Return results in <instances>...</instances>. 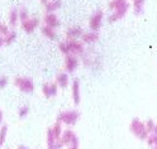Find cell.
Returning <instances> with one entry per match:
<instances>
[{
    "label": "cell",
    "mask_w": 157,
    "mask_h": 149,
    "mask_svg": "<svg viewBox=\"0 0 157 149\" xmlns=\"http://www.w3.org/2000/svg\"><path fill=\"white\" fill-rule=\"evenodd\" d=\"M63 133L62 124L56 121L47 130V149H62L65 145L61 140Z\"/></svg>",
    "instance_id": "obj_1"
},
{
    "label": "cell",
    "mask_w": 157,
    "mask_h": 149,
    "mask_svg": "<svg viewBox=\"0 0 157 149\" xmlns=\"http://www.w3.org/2000/svg\"><path fill=\"white\" fill-rule=\"evenodd\" d=\"M129 130L131 133L138 138L140 140H147L148 138V132H147V128H146V123H143L142 120H140L138 117H134L133 120L129 124Z\"/></svg>",
    "instance_id": "obj_2"
},
{
    "label": "cell",
    "mask_w": 157,
    "mask_h": 149,
    "mask_svg": "<svg viewBox=\"0 0 157 149\" xmlns=\"http://www.w3.org/2000/svg\"><path fill=\"white\" fill-rule=\"evenodd\" d=\"M78 120H80V113L75 110V109L61 111L57 115V121L61 123L62 125H67V126H74Z\"/></svg>",
    "instance_id": "obj_3"
},
{
    "label": "cell",
    "mask_w": 157,
    "mask_h": 149,
    "mask_svg": "<svg viewBox=\"0 0 157 149\" xmlns=\"http://www.w3.org/2000/svg\"><path fill=\"white\" fill-rule=\"evenodd\" d=\"M14 85L24 94H32L34 91V82L32 81V78H29V77H23V76L15 77Z\"/></svg>",
    "instance_id": "obj_4"
},
{
    "label": "cell",
    "mask_w": 157,
    "mask_h": 149,
    "mask_svg": "<svg viewBox=\"0 0 157 149\" xmlns=\"http://www.w3.org/2000/svg\"><path fill=\"white\" fill-rule=\"evenodd\" d=\"M68 52L74 56H82L85 53V44L80 39H66Z\"/></svg>",
    "instance_id": "obj_5"
},
{
    "label": "cell",
    "mask_w": 157,
    "mask_h": 149,
    "mask_svg": "<svg viewBox=\"0 0 157 149\" xmlns=\"http://www.w3.org/2000/svg\"><path fill=\"white\" fill-rule=\"evenodd\" d=\"M61 140H62L63 145L67 148L78 147V138L75 134V132L71 130V129H65L63 133H62V136H61Z\"/></svg>",
    "instance_id": "obj_6"
},
{
    "label": "cell",
    "mask_w": 157,
    "mask_h": 149,
    "mask_svg": "<svg viewBox=\"0 0 157 149\" xmlns=\"http://www.w3.org/2000/svg\"><path fill=\"white\" fill-rule=\"evenodd\" d=\"M103 19H104V13L101 10H96L89 19V28L93 32H99L103 25Z\"/></svg>",
    "instance_id": "obj_7"
},
{
    "label": "cell",
    "mask_w": 157,
    "mask_h": 149,
    "mask_svg": "<svg viewBox=\"0 0 157 149\" xmlns=\"http://www.w3.org/2000/svg\"><path fill=\"white\" fill-rule=\"evenodd\" d=\"M129 8H131L129 2H125L123 5H121L119 8H117L114 12H112V14L109 15V18H108V20H109L110 23H114L117 20H119V19H122L127 13H128Z\"/></svg>",
    "instance_id": "obj_8"
},
{
    "label": "cell",
    "mask_w": 157,
    "mask_h": 149,
    "mask_svg": "<svg viewBox=\"0 0 157 149\" xmlns=\"http://www.w3.org/2000/svg\"><path fill=\"white\" fill-rule=\"evenodd\" d=\"M78 65H80V61H78L77 56H74V54H68L65 57V69L67 73H72L75 72Z\"/></svg>",
    "instance_id": "obj_9"
},
{
    "label": "cell",
    "mask_w": 157,
    "mask_h": 149,
    "mask_svg": "<svg viewBox=\"0 0 157 149\" xmlns=\"http://www.w3.org/2000/svg\"><path fill=\"white\" fill-rule=\"evenodd\" d=\"M39 19L37 17H32V18H29L27 19L25 22L22 23V29L25 32V33H33L36 29L39 27Z\"/></svg>",
    "instance_id": "obj_10"
},
{
    "label": "cell",
    "mask_w": 157,
    "mask_h": 149,
    "mask_svg": "<svg viewBox=\"0 0 157 149\" xmlns=\"http://www.w3.org/2000/svg\"><path fill=\"white\" fill-rule=\"evenodd\" d=\"M57 92H58V86H57L56 82H46L42 86V94L47 99L55 97L57 95Z\"/></svg>",
    "instance_id": "obj_11"
},
{
    "label": "cell",
    "mask_w": 157,
    "mask_h": 149,
    "mask_svg": "<svg viewBox=\"0 0 157 149\" xmlns=\"http://www.w3.org/2000/svg\"><path fill=\"white\" fill-rule=\"evenodd\" d=\"M43 23H44V25L50 27L52 29H57V28H60V25H61L60 19H58V17L55 13H47L44 15V18H43Z\"/></svg>",
    "instance_id": "obj_12"
},
{
    "label": "cell",
    "mask_w": 157,
    "mask_h": 149,
    "mask_svg": "<svg viewBox=\"0 0 157 149\" xmlns=\"http://www.w3.org/2000/svg\"><path fill=\"white\" fill-rule=\"evenodd\" d=\"M71 97H72L75 105L80 104V100H81V90H80V81H78V80H74L72 81V85H71Z\"/></svg>",
    "instance_id": "obj_13"
},
{
    "label": "cell",
    "mask_w": 157,
    "mask_h": 149,
    "mask_svg": "<svg viewBox=\"0 0 157 149\" xmlns=\"http://www.w3.org/2000/svg\"><path fill=\"white\" fill-rule=\"evenodd\" d=\"M84 33L85 32L82 31L81 27H78V25L70 27L66 32V39H81Z\"/></svg>",
    "instance_id": "obj_14"
},
{
    "label": "cell",
    "mask_w": 157,
    "mask_h": 149,
    "mask_svg": "<svg viewBox=\"0 0 157 149\" xmlns=\"http://www.w3.org/2000/svg\"><path fill=\"white\" fill-rule=\"evenodd\" d=\"M80 41L84 43V44H93V43H96L99 41V32H93V31H89V32H85L81 37Z\"/></svg>",
    "instance_id": "obj_15"
},
{
    "label": "cell",
    "mask_w": 157,
    "mask_h": 149,
    "mask_svg": "<svg viewBox=\"0 0 157 149\" xmlns=\"http://www.w3.org/2000/svg\"><path fill=\"white\" fill-rule=\"evenodd\" d=\"M58 87L61 88H66L68 86V84H70V78H68V73L67 72H60L57 76H56V81Z\"/></svg>",
    "instance_id": "obj_16"
},
{
    "label": "cell",
    "mask_w": 157,
    "mask_h": 149,
    "mask_svg": "<svg viewBox=\"0 0 157 149\" xmlns=\"http://www.w3.org/2000/svg\"><path fill=\"white\" fill-rule=\"evenodd\" d=\"M44 6H46L47 13H55L56 10H58V9L62 6V2L61 0H50Z\"/></svg>",
    "instance_id": "obj_17"
},
{
    "label": "cell",
    "mask_w": 157,
    "mask_h": 149,
    "mask_svg": "<svg viewBox=\"0 0 157 149\" xmlns=\"http://www.w3.org/2000/svg\"><path fill=\"white\" fill-rule=\"evenodd\" d=\"M8 22L10 27H17L18 23L21 22L19 20V9H12L10 13H9V18H8Z\"/></svg>",
    "instance_id": "obj_18"
},
{
    "label": "cell",
    "mask_w": 157,
    "mask_h": 149,
    "mask_svg": "<svg viewBox=\"0 0 157 149\" xmlns=\"http://www.w3.org/2000/svg\"><path fill=\"white\" fill-rule=\"evenodd\" d=\"M41 32H42V34H43L46 38H48V39H52V41H55V39L57 38L56 29H52V28L47 27V25H43V27L41 28Z\"/></svg>",
    "instance_id": "obj_19"
},
{
    "label": "cell",
    "mask_w": 157,
    "mask_h": 149,
    "mask_svg": "<svg viewBox=\"0 0 157 149\" xmlns=\"http://www.w3.org/2000/svg\"><path fill=\"white\" fill-rule=\"evenodd\" d=\"M144 3L146 0H133V12L136 15H141L143 13Z\"/></svg>",
    "instance_id": "obj_20"
},
{
    "label": "cell",
    "mask_w": 157,
    "mask_h": 149,
    "mask_svg": "<svg viewBox=\"0 0 157 149\" xmlns=\"http://www.w3.org/2000/svg\"><path fill=\"white\" fill-rule=\"evenodd\" d=\"M6 136H8V126L3 125L0 128V147H3L5 140H6Z\"/></svg>",
    "instance_id": "obj_21"
},
{
    "label": "cell",
    "mask_w": 157,
    "mask_h": 149,
    "mask_svg": "<svg viewBox=\"0 0 157 149\" xmlns=\"http://www.w3.org/2000/svg\"><path fill=\"white\" fill-rule=\"evenodd\" d=\"M31 17H29V12H28V9L27 8H21L19 9V20H21V23L25 22L27 19H29Z\"/></svg>",
    "instance_id": "obj_22"
},
{
    "label": "cell",
    "mask_w": 157,
    "mask_h": 149,
    "mask_svg": "<svg viewBox=\"0 0 157 149\" xmlns=\"http://www.w3.org/2000/svg\"><path fill=\"white\" fill-rule=\"evenodd\" d=\"M4 38H5V46L12 44V43L15 41V39H17V32H15V31H10Z\"/></svg>",
    "instance_id": "obj_23"
},
{
    "label": "cell",
    "mask_w": 157,
    "mask_h": 149,
    "mask_svg": "<svg viewBox=\"0 0 157 149\" xmlns=\"http://www.w3.org/2000/svg\"><path fill=\"white\" fill-rule=\"evenodd\" d=\"M125 2H128V0H110V3H109L110 12H114L117 8H119L121 5H123Z\"/></svg>",
    "instance_id": "obj_24"
},
{
    "label": "cell",
    "mask_w": 157,
    "mask_h": 149,
    "mask_svg": "<svg viewBox=\"0 0 157 149\" xmlns=\"http://www.w3.org/2000/svg\"><path fill=\"white\" fill-rule=\"evenodd\" d=\"M146 142H147V144H148V147H150L151 149L155 148V147H157V135H155V134H150Z\"/></svg>",
    "instance_id": "obj_25"
},
{
    "label": "cell",
    "mask_w": 157,
    "mask_h": 149,
    "mask_svg": "<svg viewBox=\"0 0 157 149\" xmlns=\"http://www.w3.org/2000/svg\"><path fill=\"white\" fill-rule=\"evenodd\" d=\"M29 114V106L28 105H23V106H21L19 107V110H18V116L19 117H25L27 115Z\"/></svg>",
    "instance_id": "obj_26"
},
{
    "label": "cell",
    "mask_w": 157,
    "mask_h": 149,
    "mask_svg": "<svg viewBox=\"0 0 157 149\" xmlns=\"http://www.w3.org/2000/svg\"><path fill=\"white\" fill-rule=\"evenodd\" d=\"M9 32H10V29H9V27L5 24V23H3V22H0V35H3V37H5Z\"/></svg>",
    "instance_id": "obj_27"
},
{
    "label": "cell",
    "mask_w": 157,
    "mask_h": 149,
    "mask_svg": "<svg viewBox=\"0 0 157 149\" xmlns=\"http://www.w3.org/2000/svg\"><path fill=\"white\" fill-rule=\"evenodd\" d=\"M155 126H156V123L152 120V119H148V120L146 121V128H147V132H148V134H151L153 132Z\"/></svg>",
    "instance_id": "obj_28"
},
{
    "label": "cell",
    "mask_w": 157,
    "mask_h": 149,
    "mask_svg": "<svg viewBox=\"0 0 157 149\" xmlns=\"http://www.w3.org/2000/svg\"><path fill=\"white\" fill-rule=\"evenodd\" d=\"M58 48H60V51H61L65 56H68V54H70V52H68V47H67L66 41H65V42H61L60 44H58Z\"/></svg>",
    "instance_id": "obj_29"
},
{
    "label": "cell",
    "mask_w": 157,
    "mask_h": 149,
    "mask_svg": "<svg viewBox=\"0 0 157 149\" xmlns=\"http://www.w3.org/2000/svg\"><path fill=\"white\" fill-rule=\"evenodd\" d=\"M9 84V78L6 76H2L0 77V88H5Z\"/></svg>",
    "instance_id": "obj_30"
},
{
    "label": "cell",
    "mask_w": 157,
    "mask_h": 149,
    "mask_svg": "<svg viewBox=\"0 0 157 149\" xmlns=\"http://www.w3.org/2000/svg\"><path fill=\"white\" fill-rule=\"evenodd\" d=\"M5 46V38L3 35H0V49H2V47Z\"/></svg>",
    "instance_id": "obj_31"
},
{
    "label": "cell",
    "mask_w": 157,
    "mask_h": 149,
    "mask_svg": "<svg viewBox=\"0 0 157 149\" xmlns=\"http://www.w3.org/2000/svg\"><path fill=\"white\" fill-rule=\"evenodd\" d=\"M3 120H4V114L2 110H0V128L3 126Z\"/></svg>",
    "instance_id": "obj_32"
},
{
    "label": "cell",
    "mask_w": 157,
    "mask_h": 149,
    "mask_svg": "<svg viewBox=\"0 0 157 149\" xmlns=\"http://www.w3.org/2000/svg\"><path fill=\"white\" fill-rule=\"evenodd\" d=\"M18 149H29V148H28L27 145H23V144H22V145H18Z\"/></svg>",
    "instance_id": "obj_33"
},
{
    "label": "cell",
    "mask_w": 157,
    "mask_h": 149,
    "mask_svg": "<svg viewBox=\"0 0 157 149\" xmlns=\"http://www.w3.org/2000/svg\"><path fill=\"white\" fill-rule=\"evenodd\" d=\"M151 134H155V135H157V124H156V126L153 128V132H152Z\"/></svg>",
    "instance_id": "obj_34"
},
{
    "label": "cell",
    "mask_w": 157,
    "mask_h": 149,
    "mask_svg": "<svg viewBox=\"0 0 157 149\" xmlns=\"http://www.w3.org/2000/svg\"><path fill=\"white\" fill-rule=\"evenodd\" d=\"M48 2H50V0H41V3H42L43 5H46V4L48 3Z\"/></svg>",
    "instance_id": "obj_35"
},
{
    "label": "cell",
    "mask_w": 157,
    "mask_h": 149,
    "mask_svg": "<svg viewBox=\"0 0 157 149\" xmlns=\"http://www.w3.org/2000/svg\"><path fill=\"white\" fill-rule=\"evenodd\" d=\"M67 149H78V147H70V148H67Z\"/></svg>",
    "instance_id": "obj_36"
},
{
    "label": "cell",
    "mask_w": 157,
    "mask_h": 149,
    "mask_svg": "<svg viewBox=\"0 0 157 149\" xmlns=\"http://www.w3.org/2000/svg\"><path fill=\"white\" fill-rule=\"evenodd\" d=\"M152 149H157V147H155V148H152Z\"/></svg>",
    "instance_id": "obj_37"
},
{
    "label": "cell",
    "mask_w": 157,
    "mask_h": 149,
    "mask_svg": "<svg viewBox=\"0 0 157 149\" xmlns=\"http://www.w3.org/2000/svg\"><path fill=\"white\" fill-rule=\"evenodd\" d=\"M132 2H133V0H132Z\"/></svg>",
    "instance_id": "obj_38"
}]
</instances>
